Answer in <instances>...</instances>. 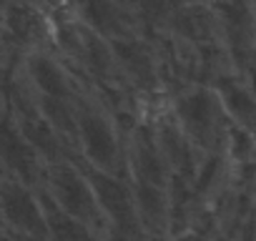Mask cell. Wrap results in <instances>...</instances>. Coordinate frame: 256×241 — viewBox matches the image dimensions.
I'll return each mask as SVG.
<instances>
[{"label": "cell", "instance_id": "cell-1", "mask_svg": "<svg viewBox=\"0 0 256 241\" xmlns=\"http://www.w3.org/2000/svg\"><path fill=\"white\" fill-rule=\"evenodd\" d=\"M80 131H83V141H86V148L90 154V158L98 164V166H113V158H116V144H113V136L108 131V126L98 116H90L86 113L80 118Z\"/></svg>", "mask_w": 256, "mask_h": 241}, {"label": "cell", "instance_id": "cell-2", "mask_svg": "<svg viewBox=\"0 0 256 241\" xmlns=\"http://www.w3.org/2000/svg\"><path fill=\"white\" fill-rule=\"evenodd\" d=\"M93 184H96V191H98L103 208L118 224H123V228H131L134 226V208H131V201H128V194L108 176H93Z\"/></svg>", "mask_w": 256, "mask_h": 241}, {"label": "cell", "instance_id": "cell-3", "mask_svg": "<svg viewBox=\"0 0 256 241\" xmlns=\"http://www.w3.org/2000/svg\"><path fill=\"white\" fill-rule=\"evenodd\" d=\"M6 211L18 226L36 231V234L43 231V216H40L36 201L23 188H6Z\"/></svg>", "mask_w": 256, "mask_h": 241}, {"label": "cell", "instance_id": "cell-4", "mask_svg": "<svg viewBox=\"0 0 256 241\" xmlns=\"http://www.w3.org/2000/svg\"><path fill=\"white\" fill-rule=\"evenodd\" d=\"M58 196H60L63 206H66L70 214H76V216H80V218L93 216V201H90V196H88L86 188L80 186L78 176H76L73 171H68V168H63V171L58 174Z\"/></svg>", "mask_w": 256, "mask_h": 241}, {"label": "cell", "instance_id": "cell-5", "mask_svg": "<svg viewBox=\"0 0 256 241\" xmlns=\"http://www.w3.org/2000/svg\"><path fill=\"white\" fill-rule=\"evenodd\" d=\"M30 70H33V78L38 80V86H40V90L48 96V98H63L66 96V83H63V76H60V70L50 63V60H46V58H38V60H33V66H30Z\"/></svg>", "mask_w": 256, "mask_h": 241}, {"label": "cell", "instance_id": "cell-6", "mask_svg": "<svg viewBox=\"0 0 256 241\" xmlns=\"http://www.w3.org/2000/svg\"><path fill=\"white\" fill-rule=\"evenodd\" d=\"M211 113H214L211 100H208L204 93H196L194 98H188V100L184 103L186 126H188L191 131H196L198 136L208 131V126H211Z\"/></svg>", "mask_w": 256, "mask_h": 241}, {"label": "cell", "instance_id": "cell-7", "mask_svg": "<svg viewBox=\"0 0 256 241\" xmlns=\"http://www.w3.org/2000/svg\"><path fill=\"white\" fill-rule=\"evenodd\" d=\"M88 18L100 30H116L118 28V13H116L113 3H108V0H90L88 3Z\"/></svg>", "mask_w": 256, "mask_h": 241}, {"label": "cell", "instance_id": "cell-8", "mask_svg": "<svg viewBox=\"0 0 256 241\" xmlns=\"http://www.w3.org/2000/svg\"><path fill=\"white\" fill-rule=\"evenodd\" d=\"M226 103L234 110V116L241 118L244 124H251L256 118V103L248 98V93H244L238 88H226Z\"/></svg>", "mask_w": 256, "mask_h": 241}, {"label": "cell", "instance_id": "cell-9", "mask_svg": "<svg viewBox=\"0 0 256 241\" xmlns=\"http://www.w3.org/2000/svg\"><path fill=\"white\" fill-rule=\"evenodd\" d=\"M254 86H256V70H254Z\"/></svg>", "mask_w": 256, "mask_h": 241}]
</instances>
